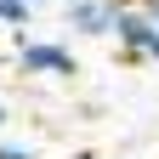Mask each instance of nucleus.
Here are the masks:
<instances>
[{"mask_svg":"<svg viewBox=\"0 0 159 159\" xmlns=\"http://www.w3.org/2000/svg\"><path fill=\"white\" fill-rule=\"evenodd\" d=\"M0 23L6 29H29L34 23V0H0Z\"/></svg>","mask_w":159,"mask_h":159,"instance_id":"4","label":"nucleus"},{"mask_svg":"<svg viewBox=\"0 0 159 159\" xmlns=\"http://www.w3.org/2000/svg\"><path fill=\"white\" fill-rule=\"evenodd\" d=\"M148 11H153V17H159V0H148Z\"/></svg>","mask_w":159,"mask_h":159,"instance_id":"8","label":"nucleus"},{"mask_svg":"<svg viewBox=\"0 0 159 159\" xmlns=\"http://www.w3.org/2000/svg\"><path fill=\"white\" fill-rule=\"evenodd\" d=\"M0 159H40V153L23 148V142H6V136H0Z\"/></svg>","mask_w":159,"mask_h":159,"instance_id":"5","label":"nucleus"},{"mask_svg":"<svg viewBox=\"0 0 159 159\" xmlns=\"http://www.w3.org/2000/svg\"><path fill=\"white\" fill-rule=\"evenodd\" d=\"M159 34V17L148 11V0H125L119 6V23H114V46L131 57V63H148V46Z\"/></svg>","mask_w":159,"mask_h":159,"instance_id":"1","label":"nucleus"},{"mask_svg":"<svg viewBox=\"0 0 159 159\" xmlns=\"http://www.w3.org/2000/svg\"><path fill=\"white\" fill-rule=\"evenodd\" d=\"M148 63H159V34H153V46H148Z\"/></svg>","mask_w":159,"mask_h":159,"instance_id":"6","label":"nucleus"},{"mask_svg":"<svg viewBox=\"0 0 159 159\" xmlns=\"http://www.w3.org/2000/svg\"><path fill=\"white\" fill-rule=\"evenodd\" d=\"M17 68L34 74V80H68V74H80L74 51L63 40H17Z\"/></svg>","mask_w":159,"mask_h":159,"instance_id":"2","label":"nucleus"},{"mask_svg":"<svg viewBox=\"0 0 159 159\" xmlns=\"http://www.w3.org/2000/svg\"><path fill=\"white\" fill-rule=\"evenodd\" d=\"M119 6L125 0H63V29L85 34V40H114Z\"/></svg>","mask_w":159,"mask_h":159,"instance_id":"3","label":"nucleus"},{"mask_svg":"<svg viewBox=\"0 0 159 159\" xmlns=\"http://www.w3.org/2000/svg\"><path fill=\"white\" fill-rule=\"evenodd\" d=\"M34 6H40V0H34Z\"/></svg>","mask_w":159,"mask_h":159,"instance_id":"9","label":"nucleus"},{"mask_svg":"<svg viewBox=\"0 0 159 159\" xmlns=\"http://www.w3.org/2000/svg\"><path fill=\"white\" fill-rule=\"evenodd\" d=\"M6 119H11V114H6V102H0V125H6Z\"/></svg>","mask_w":159,"mask_h":159,"instance_id":"7","label":"nucleus"}]
</instances>
